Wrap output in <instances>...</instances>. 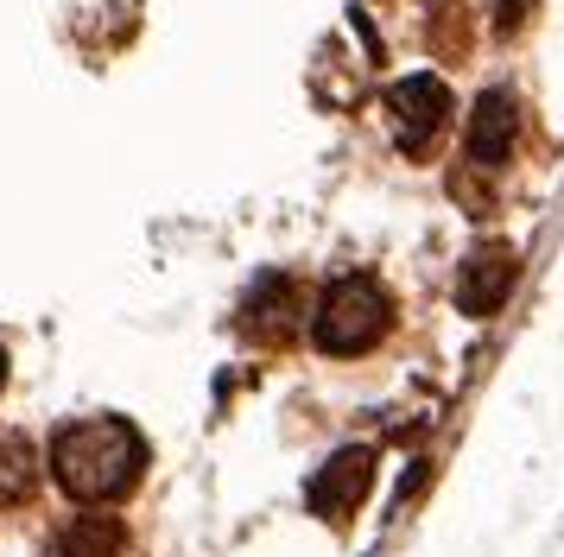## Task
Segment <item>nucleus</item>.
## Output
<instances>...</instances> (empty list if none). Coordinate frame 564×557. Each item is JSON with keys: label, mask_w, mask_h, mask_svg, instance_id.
Instances as JSON below:
<instances>
[{"label": "nucleus", "mask_w": 564, "mask_h": 557, "mask_svg": "<svg viewBox=\"0 0 564 557\" xmlns=\"http://www.w3.org/2000/svg\"><path fill=\"white\" fill-rule=\"evenodd\" d=\"M147 444L128 418H77L52 437V476L70 501H121L133 481H140Z\"/></svg>", "instance_id": "nucleus-1"}, {"label": "nucleus", "mask_w": 564, "mask_h": 557, "mask_svg": "<svg viewBox=\"0 0 564 557\" xmlns=\"http://www.w3.org/2000/svg\"><path fill=\"white\" fill-rule=\"evenodd\" d=\"M387 324H393V304H387V292L375 285L368 273H343L317 298V317H311V342L324 354H361L375 349L387 336Z\"/></svg>", "instance_id": "nucleus-2"}, {"label": "nucleus", "mask_w": 564, "mask_h": 557, "mask_svg": "<svg viewBox=\"0 0 564 557\" xmlns=\"http://www.w3.org/2000/svg\"><path fill=\"white\" fill-rule=\"evenodd\" d=\"M387 108H393V133L406 152H425L437 140V127L451 121V89L437 76H406L387 89Z\"/></svg>", "instance_id": "nucleus-3"}, {"label": "nucleus", "mask_w": 564, "mask_h": 557, "mask_svg": "<svg viewBox=\"0 0 564 557\" xmlns=\"http://www.w3.org/2000/svg\"><path fill=\"white\" fill-rule=\"evenodd\" d=\"M513 278H520L513 248H501V241L476 248L469 260H463V273H457V310H469V317L501 310V304H508V292H513Z\"/></svg>", "instance_id": "nucleus-4"}, {"label": "nucleus", "mask_w": 564, "mask_h": 557, "mask_svg": "<svg viewBox=\"0 0 564 557\" xmlns=\"http://www.w3.org/2000/svg\"><path fill=\"white\" fill-rule=\"evenodd\" d=\"M368 481H375V456L368 450H336L317 476H311V513H324V520H349L356 501L368 494Z\"/></svg>", "instance_id": "nucleus-5"}, {"label": "nucleus", "mask_w": 564, "mask_h": 557, "mask_svg": "<svg viewBox=\"0 0 564 557\" xmlns=\"http://www.w3.org/2000/svg\"><path fill=\"white\" fill-rule=\"evenodd\" d=\"M513 133H520V108H513V96L508 89H488V96L476 101V114H469V159H476L482 172L508 165Z\"/></svg>", "instance_id": "nucleus-6"}, {"label": "nucleus", "mask_w": 564, "mask_h": 557, "mask_svg": "<svg viewBox=\"0 0 564 557\" xmlns=\"http://www.w3.org/2000/svg\"><path fill=\"white\" fill-rule=\"evenodd\" d=\"M57 557H121V526L108 513H83L57 532Z\"/></svg>", "instance_id": "nucleus-7"}, {"label": "nucleus", "mask_w": 564, "mask_h": 557, "mask_svg": "<svg viewBox=\"0 0 564 557\" xmlns=\"http://www.w3.org/2000/svg\"><path fill=\"white\" fill-rule=\"evenodd\" d=\"M32 481H39V450H32L20 430H0V506L26 501Z\"/></svg>", "instance_id": "nucleus-8"}, {"label": "nucleus", "mask_w": 564, "mask_h": 557, "mask_svg": "<svg viewBox=\"0 0 564 557\" xmlns=\"http://www.w3.org/2000/svg\"><path fill=\"white\" fill-rule=\"evenodd\" d=\"M292 304H299L292 278H260L254 292H248V324H254L260 336H285V329L299 324V317H292Z\"/></svg>", "instance_id": "nucleus-9"}, {"label": "nucleus", "mask_w": 564, "mask_h": 557, "mask_svg": "<svg viewBox=\"0 0 564 557\" xmlns=\"http://www.w3.org/2000/svg\"><path fill=\"white\" fill-rule=\"evenodd\" d=\"M0 380H7V349H0Z\"/></svg>", "instance_id": "nucleus-10"}]
</instances>
